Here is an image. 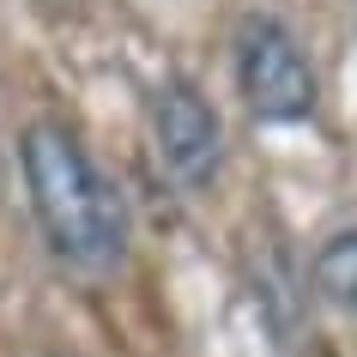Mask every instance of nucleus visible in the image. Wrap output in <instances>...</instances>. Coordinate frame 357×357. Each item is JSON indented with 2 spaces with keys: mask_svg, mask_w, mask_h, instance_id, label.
Here are the masks:
<instances>
[{
  "mask_svg": "<svg viewBox=\"0 0 357 357\" xmlns=\"http://www.w3.org/2000/svg\"><path fill=\"white\" fill-rule=\"evenodd\" d=\"M315 284H321V297L333 303V309H351L357 315V225H339V230L321 236Z\"/></svg>",
  "mask_w": 357,
  "mask_h": 357,
  "instance_id": "obj_4",
  "label": "nucleus"
},
{
  "mask_svg": "<svg viewBox=\"0 0 357 357\" xmlns=\"http://www.w3.org/2000/svg\"><path fill=\"white\" fill-rule=\"evenodd\" d=\"M151 146L182 188L200 194L218 182V164H225V121L188 79H169L151 97Z\"/></svg>",
  "mask_w": 357,
  "mask_h": 357,
  "instance_id": "obj_3",
  "label": "nucleus"
},
{
  "mask_svg": "<svg viewBox=\"0 0 357 357\" xmlns=\"http://www.w3.org/2000/svg\"><path fill=\"white\" fill-rule=\"evenodd\" d=\"M236 91L261 121H303L315 115V67L279 19H243L236 31Z\"/></svg>",
  "mask_w": 357,
  "mask_h": 357,
  "instance_id": "obj_2",
  "label": "nucleus"
},
{
  "mask_svg": "<svg viewBox=\"0 0 357 357\" xmlns=\"http://www.w3.org/2000/svg\"><path fill=\"white\" fill-rule=\"evenodd\" d=\"M24 188L37 212L43 236L61 261L73 266H109L128 248V206L109 188V176L91 164V151L79 146L61 121H37L19 139Z\"/></svg>",
  "mask_w": 357,
  "mask_h": 357,
  "instance_id": "obj_1",
  "label": "nucleus"
}]
</instances>
